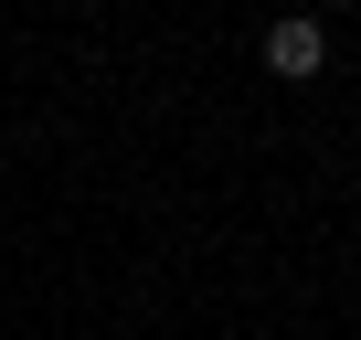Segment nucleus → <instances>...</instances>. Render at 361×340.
Segmentation results:
<instances>
[{
    "label": "nucleus",
    "instance_id": "1",
    "mask_svg": "<svg viewBox=\"0 0 361 340\" xmlns=\"http://www.w3.org/2000/svg\"><path fill=\"white\" fill-rule=\"evenodd\" d=\"M266 64H276L287 85H308V75L329 64V32H319L308 11H287V22H266Z\"/></svg>",
    "mask_w": 361,
    "mask_h": 340
}]
</instances>
